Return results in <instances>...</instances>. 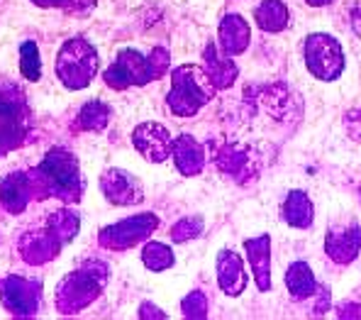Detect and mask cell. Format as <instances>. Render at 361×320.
<instances>
[{
    "label": "cell",
    "instance_id": "6da1fadb",
    "mask_svg": "<svg viewBox=\"0 0 361 320\" xmlns=\"http://www.w3.org/2000/svg\"><path fill=\"white\" fill-rule=\"evenodd\" d=\"M305 64L320 81H334L344 71V52L334 37L315 32L305 40Z\"/></svg>",
    "mask_w": 361,
    "mask_h": 320
},
{
    "label": "cell",
    "instance_id": "7a4b0ae2",
    "mask_svg": "<svg viewBox=\"0 0 361 320\" xmlns=\"http://www.w3.org/2000/svg\"><path fill=\"white\" fill-rule=\"evenodd\" d=\"M208 98H210V88L205 83L203 71L195 66L178 69L176 76H173L171 108L178 115H193Z\"/></svg>",
    "mask_w": 361,
    "mask_h": 320
},
{
    "label": "cell",
    "instance_id": "3957f363",
    "mask_svg": "<svg viewBox=\"0 0 361 320\" xmlns=\"http://www.w3.org/2000/svg\"><path fill=\"white\" fill-rule=\"evenodd\" d=\"M244 252L252 264L254 279H257L259 291L271 289V237L262 235V237H254L244 242Z\"/></svg>",
    "mask_w": 361,
    "mask_h": 320
},
{
    "label": "cell",
    "instance_id": "277c9868",
    "mask_svg": "<svg viewBox=\"0 0 361 320\" xmlns=\"http://www.w3.org/2000/svg\"><path fill=\"white\" fill-rule=\"evenodd\" d=\"M361 247V227L352 225L347 230H332L325 239L327 257L337 264H349L357 259Z\"/></svg>",
    "mask_w": 361,
    "mask_h": 320
},
{
    "label": "cell",
    "instance_id": "5b68a950",
    "mask_svg": "<svg viewBox=\"0 0 361 320\" xmlns=\"http://www.w3.org/2000/svg\"><path fill=\"white\" fill-rule=\"evenodd\" d=\"M217 271H220V289L227 296H240L247 289V271H244V262L240 254L225 249L220 254V259H217Z\"/></svg>",
    "mask_w": 361,
    "mask_h": 320
},
{
    "label": "cell",
    "instance_id": "8992f818",
    "mask_svg": "<svg viewBox=\"0 0 361 320\" xmlns=\"http://www.w3.org/2000/svg\"><path fill=\"white\" fill-rule=\"evenodd\" d=\"M220 167L230 176H235L237 181H249L259 172V159H257V154L249 152L247 147H230L227 154L222 152Z\"/></svg>",
    "mask_w": 361,
    "mask_h": 320
},
{
    "label": "cell",
    "instance_id": "52a82bcc",
    "mask_svg": "<svg viewBox=\"0 0 361 320\" xmlns=\"http://www.w3.org/2000/svg\"><path fill=\"white\" fill-rule=\"evenodd\" d=\"M249 25L247 20L240 18V15H227L220 23V45L227 54H240L249 47Z\"/></svg>",
    "mask_w": 361,
    "mask_h": 320
},
{
    "label": "cell",
    "instance_id": "ba28073f",
    "mask_svg": "<svg viewBox=\"0 0 361 320\" xmlns=\"http://www.w3.org/2000/svg\"><path fill=\"white\" fill-rule=\"evenodd\" d=\"M137 147L145 152V157L154 159V162H161L169 152V132L159 125H145L137 130L135 135Z\"/></svg>",
    "mask_w": 361,
    "mask_h": 320
},
{
    "label": "cell",
    "instance_id": "9c48e42d",
    "mask_svg": "<svg viewBox=\"0 0 361 320\" xmlns=\"http://www.w3.org/2000/svg\"><path fill=\"white\" fill-rule=\"evenodd\" d=\"M286 286H288L293 298H310L317 291V281L305 262H293L288 266V271H286Z\"/></svg>",
    "mask_w": 361,
    "mask_h": 320
},
{
    "label": "cell",
    "instance_id": "30bf717a",
    "mask_svg": "<svg viewBox=\"0 0 361 320\" xmlns=\"http://www.w3.org/2000/svg\"><path fill=\"white\" fill-rule=\"evenodd\" d=\"M283 220L290 227H310L312 223V203L302 191H290L283 203Z\"/></svg>",
    "mask_w": 361,
    "mask_h": 320
},
{
    "label": "cell",
    "instance_id": "8fae6325",
    "mask_svg": "<svg viewBox=\"0 0 361 320\" xmlns=\"http://www.w3.org/2000/svg\"><path fill=\"white\" fill-rule=\"evenodd\" d=\"M254 18L264 32H281L288 25V8L281 0H264L254 13Z\"/></svg>",
    "mask_w": 361,
    "mask_h": 320
},
{
    "label": "cell",
    "instance_id": "7c38bea8",
    "mask_svg": "<svg viewBox=\"0 0 361 320\" xmlns=\"http://www.w3.org/2000/svg\"><path fill=\"white\" fill-rule=\"evenodd\" d=\"M208 66H210L208 78L217 88H227L235 83V78H237L235 61H230V59H225V57H217L212 47H208Z\"/></svg>",
    "mask_w": 361,
    "mask_h": 320
},
{
    "label": "cell",
    "instance_id": "4fadbf2b",
    "mask_svg": "<svg viewBox=\"0 0 361 320\" xmlns=\"http://www.w3.org/2000/svg\"><path fill=\"white\" fill-rule=\"evenodd\" d=\"M203 149L195 145L190 137H183V140H178L176 145V162L180 167V172L185 174H195L200 167H203Z\"/></svg>",
    "mask_w": 361,
    "mask_h": 320
},
{
    "label": "cell",
    "instance_id": "5bb4252c",
    "mask_svg": "<svg viewBox=\"0 0 361 320\" xmlns=\"http://www.w3.org/2000/svg\"><path fill=\"white\" fill-rule=\"evenodd\" d=\"M145 262L152 266V269H161V266L171 264V252L161 244H149V249L145 252Z\"/></svg>",
    "mask_w": 361,
    "mask_h": 320
},
{
    "label": "cell",
    "instance_id": "9a60e30c",
    "mask_svg": "<svg viewBox=\"0 0 361 320\" xmlns=\"http://www.w3.org/2000/svg\"><path fill=\"white\" fill-rule=\"evenodd\" d=\"M183 313L185 316H193V318H203L205 316V298L203 293H190L188 298H185L183 303Z\"/></svg>",
    "mask_w": 361,
    "mask_h": 320
},
{
    "label": "cell",
    "instance_id": "2e32d148",
    "mask_svg": "<svg viewBox=\"0 0 361 320\" xmlns=\"http://www.w3.org/2000/svg\"><path fill=\"white\" fill-rule=\"evenodd\" d=\"M344 127H347V132L354 137V140H361V113L359 110H349V113L344 115Z\"/></svg>",
    "mask_w": 361,
    "mask_h": 320
},
{
    "label": "cell",
    "instance_id": "e0dca14e",
    "mask_svg": "<svg viewBox=\"0 0 361 320\" xmlns=\"http://www.w3.org/2000/svg\"><path fill=\"white\" fill-rule=\"evenodd\" d=\"M339 318H361V306L347 303V306L339 308Z\"/></svg>",
    "mask_w": 361,
    "mask_h": 320
},
{
    "label": "cell",
    "instance_id": "ac0fdd59",
    "mask_svg": "<svg viewBox=\"0 0 361 320\" xmlns=\"http://www.w3.org/2000/svg\"><path fill=\"white\" fill-rule=\"evenodd\" d=\"M352 30L361 37V5L352 10Z\"/></svg>",
    "mask_w": 361,
    "mask_h": 320
},
{
    "label": "cell",
    "instance_id": "d6986e66",
    "mask_svg": "<svg viewBox=\"0 0 361 320\" xmlns=\"http://www.w3.org/2000/svg\"><path fill=\"white\" fill-rule=\"evenodd\" d=\"M307 5H312V8H322V5H330L332 0H305Z\"/></svg>",
    "mask_w": 361,
    "mask_h": 320
}]
</instances>
